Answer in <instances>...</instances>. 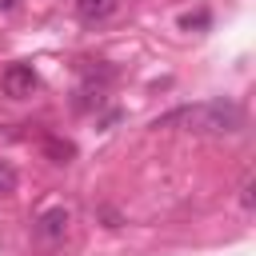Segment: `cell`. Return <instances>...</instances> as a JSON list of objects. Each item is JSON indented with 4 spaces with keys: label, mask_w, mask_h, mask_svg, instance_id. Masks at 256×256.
Masks as SVG:
<instances>
[{
    "label": "cell",
    "mask_w": 256,
    "mask_h": 256,
    "mask_svg": "<svg viewBox=\"0 0 256 256\" xmlns=\"http://www.w3.org/2000/svg\"><path fill=\"white\" fill-rule=\"evenodd\" d=\"M12 192H16V168L0 164V196H12Z\"/></svg>",
    "instance_id": "8992f818"
},
{
    "label": "cell",
    "mask_w": 256,
    "mask_h": 256,
    "mask_svg": "<svg viewBox=\"0 0 256 256\" xmlns=\"http://www.w3.org/2000/svg\"><path fill=\"white\" fill-rule=\"evenodd\" d=\"M240 208L252 212V176H244V184H240Z\"/></svg>",
    "instance_id": "ba28073f"
},
{
    "label": "cell",
    "mask_w": 256,
    "mask_h": 256,
    "mask_svg": "<svg viewBox=\"0 0 256 256\" xmlns=\"http://www.w3.org/2000/svg\"><path fill=\"white\" fill-rule=\"evenodd\" d=\"M68 228H72V212H68L64 204L44 208V212L36 216V240H40V244H60V240L68 236Z\"/></svg>",
    "instance_id": "7a4b0ae2"
},
{
    "label": "cell",
    "mask_w": 256,
    "mask_h": 256,
    "mask_svg": "<svg viewBox=\"0 0 256 256\" xmlns=\"http://www.w3.org/2000/svg\"><path fill=\"white\" fill-rule=\"evenodd\" d=\"M0 8H16V0H0Z\"/></svg>",
    "instance_id": "9c48e42d"
},
{
    "label": "cell",
    "mask_w": 256,
    "mask_h": 256,
    "mask_svg": "<svg viewBox=\"0 0 256 256\" xmlns=\"http://www.w3.org/2000/svg\"><path fill=\"white\" fill-rule=\"evenodd\" d=\"M44 152L52 156V164H68V160L76 156V144H72V140H60V136H48V140H44Z\"/></svg>",
    "instance_id": "5b68a950"
},
{
    "label": "cell",
    "mask_w": 256,
    "mask_h": 256,
    "mask_svg": "<svg viewBox=\"0 0 256 256\" xmlns=\"http://www.w3.org/2000/svg\"><path fill=\"white\" fill-rule=\"evenodd\" d=\"M208 20H212L208 12H196V16H180V28H184V32H192V28H208Z\"/></svg>",
    "instance_id": "52a82bcc"
},
{
    "label": "cell",
    "mask_w": 256,
    "mask_h": 256,
    "mask_svg": "<svg viewBox=\"0 0 256 256\" xmlns=\"http://www.w3.org/2000/svg\"><path fill=\"white\" fill-rule=\"evenodd\" d=\"M120 12V0H76V16L84 24H104Z\"/></svg>",
    "instance_id": "277c9868"
},
{
    "label": "cell",
    "mask_w": 256,
    "mask_h": 256,
    "mask_svg": "<svg viewBox=\"0 0 256 256\" xmlns=\"http://www.w3.org/2000/svg\"><path fill=\"white\" fill-rule=\"evenodd\" d=\"M0 84H4V92H8V96L24 100V96H32V92L40 88V76H36V68H32V64H8V68H4V76H0Z\"/></svg>",
    "instance_id": "3957f363"
},
{
    "label": "cell",
    "mask_w": 256,
    "mask_h": 256,
    "mask_svg": "<svg viewBox=\"0 0 256 256\" xmlns=\"http://www.w3.org/2000/svg\"><path fill=\"white\" fill-rule=\"evenodd\" d=\"M156 128H184V132H200V136H232L244 128V112L236 100L228 96H212L200 104H184L168 116L156 120Z\"/></svg>",
    "instance_id": "6da1fadb"
}]
</instances>
